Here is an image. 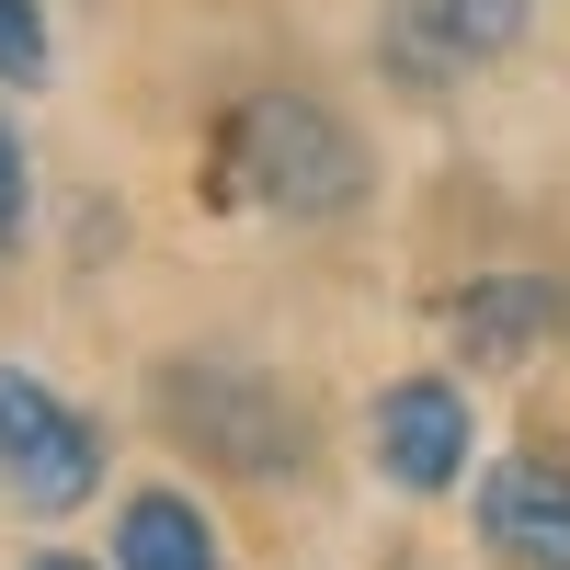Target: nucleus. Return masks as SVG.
<instances>
[{
    "instance_id": "nucleus-1",
    "label": "nucleus",
    "mask_w": 570,
    "mask_h": 570,
    "mask_svg": "<svg viewBox=\"0 0 570 570\" xmlns=\"http://www.w3.org/2000/svg\"><path fill=\"white\" fill-rule=\"evenodd\" d=\"M228 183L285 217H343L365 195V149H354V126L308 104V91H263V104L228 115Z\"/></svg>"
},
{
    "instance_id": "nucleus-2",
    "label": "nucleus",
    "mask_w": 570,
    "mask_h": 570,
    "mask_svg": "<svg viewBox=\"0 0 570 570\" xmlns=\"http://www.w3.org/2000/svg\"><path fill=\"white\" fill-rule=\"evenodd\" d=\"M160 422L195 456L240 468V480H274L297 456V411H285L274 376H240V365H160Z\"/></svg>"
},
{
    "instance_id": "nucleus-3",
    "label": "nucleus",
    "mask_w": 570,
    "mask_h": 570,
    "mask_svg": "<svg viewBox=\"0 0 570 570\" xmlns=\"http://www.w3.org/2000/svg\"><path fill=\"white\" fill-rule=\"evenodd\" d=\"M0 480L23 513H80L104 491V422H80L46 376L0 365Z\"/></svg>"
},
{
    "instance_id": "nucleus-4",
    "label": "nucleus",
    "mask_w": 570,
    "mask_h": 570,
    "mask_svg": "<svg viewBox=\"0 0 570 570\" xmlns=\"http://www.w3.org/2000/svg\"><path fill=\"white\" fill-rule=\"evenodd\" d=\"M365 434H376V468H389L400 491H445L468 468V400L445 376H400V389H376Z\"/></svg>"
},
{
    "instance_id": "nucleus-5",
    "label": "nucleus",
    "mask_w": 570,
    "mask_h": 570,
    "mask_svg": "<svg viewBox=\"0 0 570 570\" xmlns=\"http://www.w3.org/2000/svg\"><path fill=\"white\" fill-rule=\"evenodd\" d=\"M480 537L513 570H570V468L559 456H502L480 480Z\"/></svg>"
},
{
    "instance_id": "nucleus-6",
    "label": "nucleus",
    "mask_w": 570,
    "mask_h": 570,
    "mask_svg": "<svg viewBox=\"0 0 570 570\" xmlns=\"http://www.w3.org/2000/svg\"><path fill=\"white\" fill-rule=\"evenodd\" d=\"M400 69L411 80H434V69H480L502 58L513 35H525V0H400Z\"/></svg>"
},
{
    "instance_id": "nucleus-7",
    "label": "nucleus",
    "mask_w": 570,
    "mask_h": 570,
    "mask_svg": "<svg viewBox=\"0 0 570 570\" xmlns=\"http://www.w3.org/2000/svg\"><path fill=\"white\" fill-rule=\"evenodd\" d=\"M537 331H559V285L548 274H491V285L456 297V343L480 354V365H513Z\"/></svg>"
},
{
    "instance_id": "nucleus-8",
    "label": "nucleus",
    "mask_w": 570,
    "mask_h": 570,
    "mask_svg": "<svg viewBox=\"0 0 570 570\" xmlns=\"http://www.w3.org/2000/svg\"><path fill=\"white\" fill-rule=\"evenodd\" d=\"M115 570H228V559H217V525L183 491H137L126 525H115Z\"/></svg>"
},
{
    "instance_id": "nucleus-9",
    "label": "nucleus",
    "mask_w": 570,
    "mask_h": 570,
    "mask_svg": "<svg viewBox=\"0 0 570 570\" xmlns=\"http://www.w3.org/2000/svg\"><path fill=\"white\" fill-rule=\"evenodd\" d=\"M0 80L12 91L46 80V0H0Z\"/></svg>"
},
{
    "instance_id": "nucleus-10",
    "label": "nucleus",
    "mask_w": 570,
    "mask_h": 570,
    "mask_svg": "<svg viewBox=\"0 0 570 570\" xmlns=\"http://www.w3.org/2000/svg\"><path fill=\"white\" fill-rule=\"evenodd\" d=\"M12 228H23V137L0 126V252H12Z\"/></svg>"
},
{
    "instance_id": "nucleus-11",
    "label": "nucleus",
    "mask_w": 570,
    "mask_h": 570,
    "mask_svg": "<svg viewBox=\"0 0 570 570\" xmlns=\"http://www.w3.org/2000/svg\"><path fill=\"white\" fill-rule=\"evenodd\" d=\"M23 570H104V559H69V548H46V559H23Z\"/></svg>"
}]
</instances>
